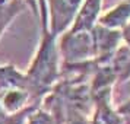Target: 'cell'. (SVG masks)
Segmentation results:
<instances>
[{
    "instance_id": "1",
    "label": "cell",
    "mask_w": 130,
    "mask_h": 124,
    "mask_svg": "<svg viewBox=\"0 0 130 124\" xmlns=\"http://www.w3.org/2000/svg\"><path fill=\"white\" fill-rule=\"evenodd\" d=\"M38 16L41 24V40L34 60L31 61L26 76V91L32 104H40L60 79L59 37L48 29V13L45 0H38Z\"/></svg>"
},
{
    "instance_id": "2",
    "label": "cell",
    "mask_w": 130,
    "mask_h": 124,
    "mask_svg": "<svg viewBox=\"0 0 130 124\" xmlns=\"http://www.w3.org/2000/svg\"><path fill=\"white\" fill-rule=\"evenodd\" d=\"M59 51L63 64H79L94 60L95 48L91 31L67 29L60 35Z\"/></svg>"
},
{
    "instance_id": "3",
    "label": "cell",
    "mask_w": 130,
    "mask_h": 124,
    "mask_svg": "<svg viewBox=\"0 0 130 124\" xmlns=\"http://www.w3.org/2000/svg\"><path fill=\"white\" fill-rule=\"evenodd\" d=\"M82 2L83 0H45L50 32L60 37L69 29Z\"/></svg>"
},
{
    "instance_id": "4",
    "label": "cell",
    "mask_w": 130,
    "mask_h": 124,
    "mask_svg": "<svg viewBox=\"0 0 130 124\" xmlns=\"http://www.w3.org/2000/svg\"><path fill=\"white\" fill-rule=\"evenodd\" d=\"M95 48V60H108L123 42L121 31L96 24L91 29Z\"/></svg>"
},
{
    "instance_id": "5",
    "label": "cell",
    "mask_w": 130,
    "mask_h": 124,
    "mask_svg": "<svg viewBox=\"0 0 130 124\" xmlns=\"http://www.w3.org/2000/svg\"><path fill=\"white\" fill-rule=\"evenodd\" d=\"M104 0H83L75 21L69 29L72 31H91L98 24V19L102 15Z\"/></svg>"
},
{
    "instance_id": "6",
    "label": "cell",
    "mask_w": 130,
    "mask_h": 124,
    "mask_svg": "<svg viewBox=\"0 0 130 124\" xmlns=\"http://www.w3.org/2000/svg\"><path fill=\"white\" fill-rule=\"evenodd\" d=\"M110 67L116 76L117 83H124L130 80V45L121 42L120 47L114 51L110 60Z\"/></svg>"
},
{
    "instance_id": "7",
    "label": "cell",
    "mask_w": 130,
    "mask_h": 124,
    "mask_svg": "<svg viewBox=\"0 0 130 124\" xmlns=\"http://www.w3.org/2000/svg\"><path fill=\"white\" fill-rule=\"evenodd\" d=\"M130 22V0H123L117 6L110 9L108 12L101 15L98 24L112 28V29H121Z\"/></svg>"
},
{
    "instance_id": "8",
    "label": "cell",
    "mask_w": 130,
    "mask_h": 124,
    "mask_svg": "<svg viewBox=\"0 0 130 124\" xmlns=\"http://www.w3.org/2000/svg\"><path fill=\"white\" fill-rule=\"evenodd\" d=\"M12 89L26 91V76H25V73L19 72L13 64L0 66V94H3L6 91H12Z\"/></svg>"
},
{
    "instance_id": "9",
    "label": "cell",
    "mask_w": 130,
    "mask_h": 124,
    "mask_svg": "<svg viewBox=\"0 0 130 124\" xmlns=\"http://www.w3.org/2000/svg\"><path fill=\"white\" fill-rule=\"evenodd\" d=\"M0 104L3 107V110L9 114L21 111L26 105L32 104L29 99V94L24 89H12L6 91L3 94H0Z\"/></svg>"
},
{
    "instance_id": "10",
    "label": "cell",
    "mask_w": 130,
    "mask_h": 124,
    "mask_svg": "<svg viewBox=\"0 0 130 124\" xmlns=\"http://www.w3.org/2000/svg\"><path fill=\"white\" fill-rule=\"evenodd\" d=\"M25 7L26 5L24 0H0V37Z\"/></svg>"
},
{
    "instance_id": "11",
    "label": "cell",
    "mask_w": 130,
    "mask_h": 124,
    "mask_svg": "<svg viewBox=\"0 0 130 124\" xmlns=\"http://www.w3.org/2000/svg\"><path fill=\"white\" fill-rule=\"evenodd\" d=\"M26 121H28L26 124H57V121L54 120L53 115L47 110L41 108V107H38L35 111L28 117Z\"/></svg>"
},
{
    "instance_id": "12",
    "label": "cell",
    "mask_w": 130,
    "mask_h": 124,
    "mask_svg": "<svg viewBox=\"0 0 130 124\" xmlns=\"http://www.w3.org/2000/svg\"><path fill=\"white\" fill-rule=\"evenodd\" d=\"M117 112L121 117V124H130V99L117 107Z\"/></svg>"
},
{
    "instance_id": "13",
    "label": "cell",
    "mask_w": 130,
    "mask_h": 124,
    "mask_svg": "<svg viewBox=\"0 0 130 124\" xmlns=\"http://www.w3.org/2000/svg\"><path fill=\"white\" fill-rule=\"evenodd\" d=\"M120 31H121V40H123V42L130 45V22Z\"/></svg>"
},
{
    "instance_id": "14",
    "label": "cell",
    "mask_w": 130,
    "mask_h": 124,
    "mask_svg": "<svg viewBox=\"0 0 130 124\" xmlns=\"http://www.w3.org/2000/svg\"><path fill=\"white\" fill-rule=\"evenodd\" d=\"M26 7H29L32 12L38 16V0H24Z\"/></svg>"
}]
</instances>
